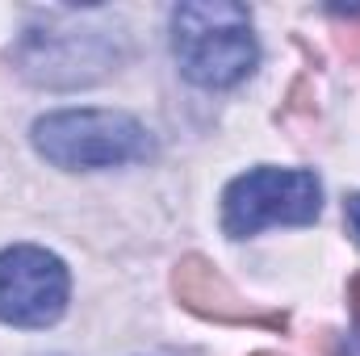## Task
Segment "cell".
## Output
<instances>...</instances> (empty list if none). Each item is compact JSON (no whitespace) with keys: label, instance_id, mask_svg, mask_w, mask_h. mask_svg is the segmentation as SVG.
<instances>
[{"label":"cell","instance_id":"6da1fadb","mask_svg":"<svg viewBox=\"0 0 360 356\" xmlns=\"http://www.w3.org/2000/svg\"><path fill=\"white\" fill-rule=\"evenodd\" d=\"M126 59V34L96 13L55 8L46 21L21 30L13 46V68L38 89H89L117 72Z\"/></svg>","mask_w":360,"mask_h":356},{"label":"cell","instance_id":"7a4b0ae2","mask_svg":"<svg viewBox=\"0 0 360 356\" xmlns=\"http://www.w3.org/2000/svg\"><path fill=\"white\" fill-rule=\"evenodd\" d=\"M172 55L197 89H235L256 72L252 13L235 0H188L172 13Z\"/></svg>","mask_w":360,"mask_h":356},{"label":"cell","instance_id":"3957f363","mask_svg":"<svg viewBox=\"0 0 360 356\" xmlns=\"http://www.w3.org/2000/svg\"><path fill=\"white\" fill-rule=\"evenodd\" d=\"M34 151L63 172L143 164L155 151L151 130L122 109H55L30 126Z\"/></svg>","mask_w":360,"mask_h":356},{"label":"cell","instance_id":"277c9868","mask_svg":"<svg viewBox=\"0 0 360 356\" xmlns=\"http://www.w3.org/2000/svg\"><path fill=\"white\" fill-rule=\"evenodd\" d=\"M323 210V184L306 168H252L222 193V231L231 239L260 235L264 227H306Z\"/></svg>","mask_w":360,"mask_h":356},{"label":"cell","instance_id":"5b68a950","mask_svg":"<svg viewBox=\"0 0 360 356\" xmlns=\"http://www.w3.org/2000/svg\"><path fill=\"white\" fill-rule=\"evenodd\" d=\"M72 298L68 265L34 243L0 252V323L8 327H51L63 319Z\"/></svg>","mask_w":360,"mask_h":356},{"label":"cell","instance_id":"8992f818","mask_svg":"<svg viewBox=\"0 0 360 356\" xmlns=\"http://www.w3.org/2000/svg\"><path fill=\"white\" fill-rule=\"evenodd\" d=\"M172 293L180 298L184 310H193L210 323H235V327H281L285 323V314H269V310L252 306L205 256H184L172 268Z\"/></svg>","mask_w":360,"mask_h":356},{"label":"cell","instance_id":"52a82bcc","mask_svg":"<svg viewBox=\"0 0 360 356\" xmlns=\"http://www.w3.org/2000/svg\"><path fill=\"white\" fill-rule=\"evenodd\" d=\"M344 30H340V46H344V55L360 63V8H327Z\"/></svg>","mask_w":360,"mask_h":356},{"label":"cell","instance_id":"ba28073f","mask_svg":"<svg viewBox=\"0 0 360 356\" xmlns=\"http://www.w3.org/2000/svg\"><path fill=\"white\" fill-rule=\"evenodd\" d=\"M327 356H360V319H356V327H352L348 336H335V340H331Z\"/></svg>","mask_w":360,"mask_h":356},{"label":"cell","instance_id":"9c48e42d","mask_svg":"<svg viewBox=\"0 0 360 356\" xmlns=\"http://www.w3.org/2000/svg\"><path fill=\"white\" fill-rule=\"evenodd\" d=\"M344 214H348V227H352V235L360 239V193H352V197L344 201Z\"/></svg>","mask_w":360,"mask_h":356},{"label":"cell","instance_id":"30bf717a","mask_svg":"<svg viewBox=\"0 0 360 356\" xmlns=\"http://www.w3.org/2000/svg\"><path fill=\"white\" fill-rule=\"evenodd\" d=\"M256 356H281V352H256Z\"/></svg>","mask_w":360,"mask_h":356}]
</instances>
